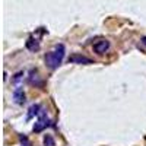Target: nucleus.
<instances>
[{
	"label": "nucleus",
	"instance_id": "nucleus-1",
	"mask_svg": "<svg viewBox=\"0 0 146 146\" xmlns=\"http://www.w3.org/2000/svg\"><path fill=\"white\" fill-rule=\"evenodd\" d=\"M64 54H66V48L63 44H58L54 47V50L50 51L47 56H45V64L50 67V69H57L60 64H62L63 58H64Z\"/></svg>",
	"mask_w": 146,
	"mask_h": 146
},
{
	"label": "nucleus",
	"instance_id": "nucleus-2",
	"mask_svg": "<svg viewBox=\"0 0 146 146\" xmlns=\"http://www.w3.org/2000/svg\"><path fill=\"white\" fill-rule=\"evenodd\" d=\"M50 126V120L47 118V115L44 114V113H41V117H40V120L35 123V126H34V131L35 133H40V131H42L45 127H48Z\"/></svg>",
	"mask_w": 146,
	"mask_h": 146
},
{
	"label": "nucleus",
	"instance_id": "nucleus-3",
	"mask_svg": "<svg viewBox=\"0 0 146 146\" xmlns=\"http://www.w3.org/2000/svg\"><path fill=\"white\" fill-rule=\"evenodd\" d=\"M110 48V42L108 41H98L94 44V51L98 54H105Z\"/></svg>",
	"mask_w": 146,
	"mask_h": 146
},
{
	"label": "nucleus",
	"instance_id": "nucleus-4",
	"mask_svg": "<svg viewBox=\"0 0 146 146\" xmlns=\"http://www.w3.org/2000/svg\"><path fill=\"white\" fill-rule=\"evenodd\" d=\"M69 63H78V64H91V63H92V60H91V58H88V57H85V56L75 54V56L69 57Z\"/></svg>",
	"mask_w": 146,
	"mask_h": 146
},
{
	"label": "nucleus",
	"instance_id": "nucleus-5",
	"mask_svg": "<svg viewBox=\"0 0 146 146\" xmlns=\"http://www.w3.org/2000/svg\"><path fill=\"white\" fill-rule=\"evenodd\" d=\"M27 48H28L29 51H32V53L38 51V50H40V42H38V40L34 38V36H29L28 41H27Z\"/></svg>",
	"mask_w": 146,
	"mask_h": 146
},
{
	"label": "nucleus",
	"instance_id": "nucleus-6",
	"mask_svg": "<svg viewBox=\"0 0 146 146\" xmlns=\"http://www.w3.org/2000/svg\"><path fill=\"white\" fill-rule=\"evenodd\" d=\"M13 100H15L16 104H23L25 102V94H23L22 88H16L13 91Z\"/></svg>",
	"mask_w": 146,
	"mask_h": 146
},
{
	"label": "nucleus",
	"instance_id": "nucleus-7",
	"mask_svg": "<svg viewBox=\"0 0 146 146\" xmlns=\"http://www.w3.org/2000/svg\"><path fill=\"white\" fill-rule=\"evenodd\" d=\"M40 110H41V108H40V105H38V104L31 105V107H29V110H28V120H29V118H32L34 115L38 114V113H40Z\"/></svg>",
	"mask_w": 146,
	"mask_h": 146
},
{
	"label": "nucleus",
	"instance_id": "nucleus-8",
	"mask_svg": "<svg viewBox=\"0 0 146 146\" xmlns=\"http://www.w3.org/2000/svg\"><path fill=\"white\" fill-rule=\"evenodd\" d=\"M42 142H44V146H56V140L51 135H45Z\"/></svg>",
	"mask_w": 146,
	"mask_h": 146
},
{
	"label": "nucleus",
	"instance_id": "nucleus-9",
	"mask_svg": "<svg viewBox=\"0 0 146 146\" xmlns=\"http://www.w3.org/2000/svg\"><path fill=\"white\" fill-rule=\"evenodd\" d=\"M142 41H143V44H145V45H146V38H143V40H142Z\"/></svg>",
	"mask_w": 146,
	"mask_h": 146
}]
</instances>
